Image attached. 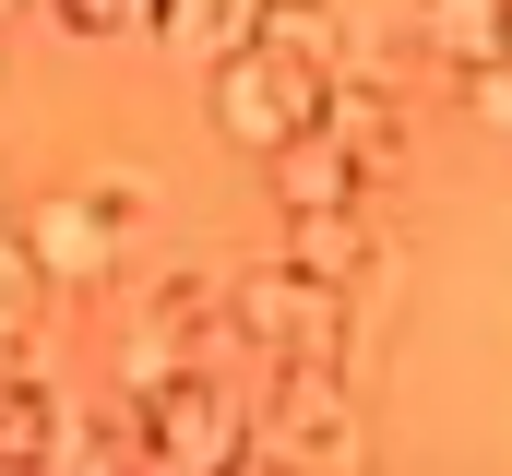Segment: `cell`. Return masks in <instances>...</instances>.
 Returning <instances> with one entry per match:
<instances>
[{
    "label": "cell",
    "instance_id": "obj_1",
    "mask_svg": "<svg viewBox=\"0 0 512 476\" xmlns=\"http://www.w3.org/2000/svg\"><path fill=\"white\" fill-rule=\"evenodd\" d=\"M227 334H239L262 369H346V346H358L346 286H310L298 262H251V274H227Z\"/></svg>",
    "mask_w": 512,
    "mask_h": 476
},
{
    "label": "cell",
    "instance_id": "obj_2",
    "mask_svg": "<svg viewBox=\"0 0 512 476\" xmlns=\"http://www.w3.org/2000/svg\"><path fill=\"white\" fill-rule=\"evenodd\" d=\"M262 405L251 417V453H274L286 476H346L370 453V417H358V381L346 369H262Z\"/></svg>",
    "mask_w": 512,
    "mask_h": 476
},
{
    "label": "cell",
    "instance_id": "obj_3",
    "mask_svg": "<svg viewBox=\"0 0 512 476\" xmlns=\"http://www.w3.org/2000/svg\"><path fill=\"white\" fill-rule=\"evenodd\" d=\"M227 465H251V405L215 369H191L155 405H131V476H227Z\"/></svg>",
    "mask_w": 512,
    "mask_h": 476
},
{
    "label": "cell",
    "instance_id": "obj_4",
    "mask_svg": "<svg viewBox=\"0 0 512 476\" xmlns=\"http://www.w3.org/2000/svg\"><path fill=\"white\" fill-rule=\"evenodd\" d=\"M203 108H215V131L262 167V155H286V143H310V131H322V84H310V72H286V60H262V48H239V60H215V72H203Z\"/></svg>",
    "mask_w": 512,
    "mask_h": 476
},
{
    "label": "cell",
    "instance_id": "obj_5",
    "mask_svg": "<svg viewBox=\"0 0 512 476\" xmlns=\"http://www.w3.org/2000/svg\"><path fill=\"white\" fill-rule=\"evenodd\" d=\"M12 238L36 250L48 286H108V274H120V215H108L96 191H48V203H24Z\"/></svg>",
    "mask_w": 512,
    "mask_h": 476
},
{
    "label": "cell",
    "instance_id": "obj_6",
    "mask_svg": "<svg viewBox=\"0 0 512 476\" xmlns=\"http://www.w3.org/2000/svg\"><path fill=\"white\" fill-rule=\"evenodd\" d=\"M322 143H334L358 179H393L417 131H405V96H393L382 72H346V84H322Z\"/></svg>",
    "mask_w": 512,
    "mask_h": 476
},
{
    "label": "cell",
    "instance_id": "obj_7",
    "mask_svg": "<svg viewBox=\"0 0 512 476\" xmlns=\"http://www.w3.org/2000/svg\"><path fill=\"white\" fill-rule=\"evenodd\" d=\"M251 48L286 60V72H310V84H346V72H358V36H346L334 0H262V12H251Z\"/></svg>",
    "mask_w": 512,
    "mask_h": 476
},
{
    "label": "cell",
    "instance_id": "obj_8",
    "mask_svg": "<svg viewBox=\"0 0 512 476\" xmlns=\"http://www.w3.org/2000/svg\"><path fill=\"white\" fill-rule=\"evenodd\" d=\"M417 36H429V60L441 72H501L512 60V0H417Z\"/></svg>",
    "mask_w": 512,
    "mask_h": 476
},
{
    "label": "cell",
    "instance_id": "obj_9",
    "mask_svg": "<svg viewBox=\"0 0 512 476\" xmlns=\"http://www.w3.org/2000/svg\"><path fill=\"white\" fill-rule=\"evenodd\" d=\"M262 179H274L286 227H298V215H358V191H370V179H358V167H346L322 131H310V143H286V155H262Z\"/></svg>",
    "mask_w": 512,
    "mask_h": 476
},
{
    "label": "cell",
    "instance_id": "obj_10",
    "mask_svg": "<svg viewBox=\"0 0 512 476\" xmlns=\"http://www.w3.org/2000/svg\"><path fill=\"white\" fill-rule=\"evenodd\" d=\"M60 429H72V405L24 369V381L0 393V476H48V465H60Z\"/></svg>",
    "mask_w": 512,
    "mask_h": 476
},
{
    "label": "cell",
    "instance_id": "obj_11",
    "mask_svg": "<svg viewBox=\"0 0 512 476\" xmlns=\"http://www.w3.org/2000/svg\"><path fill=\"white\" fill-rule=\"evenodd\" d=\"M370 250H382V238L358 227V215H298V227H286V250H274V262H298L310 286H358V274H370Z\"/></svg>",
    "mask_w": 512,
    "mask_h": 476
},
{
    "label": "cell",
    "instance_id": "obj_12",
    "mask_svg": "<svg viewBox=\"0 0 512 476\" xmlns=\"http://www.w3.org/2000/svg\"><path fill=\"white\" fill-rule=\"evenodd\" d=\"M251 12L262 0H155V36H179V48H203V60H239V48H251Z\"/></svg>",
    "mask_w": 512,
    "mask_h": 476
},
{
    "label": "cell",
    "instance_id": "obj_13",
    "mask_svg": "<svg viewBox=\"0 0 512 476\" xmlns=\"http://www.w3.org/2000/svg\"><path fill=\"white\" fill-rule=\"evenodd\" d=\"M191 369H203V357L179 346V334H143V322H131V346H120V405H155V393L191 381Z\"/></svg>",
    "mask_w": 512,
    "mask_h": 476
},
{
    "label": "cell",
    "instance_id": "obj_14",
    "mask_svg": "<svg viewBox=\"0 0 512 476\" xmlns=\"http://www.w3.org/2000/svg\"><path fill=\"white\" fill-rule=\"evenodd\" d=\"M48 476H131V405L84 417V429H60V465H48Z\"/></svg>",
    "mask_w": 512,
    "mask_h": 476
},
{
    "label": "cell",
    "instance_id": "obj_15",
    "mask_svg": "<svg viewBox=\"0 0 512 476\" xmlns=\"http://www.w3.org/2000/svg\"><path fill=\"white\" fill-rule=\"evenodd\" d=\"M36 310H48V274H36V250L0 227V346L24 357V334H36Z\"/></svg>",
    "mask_w": 512,
    "mask_h": 476
},
{
    "label": "cell",
    "instance_id": "obj_16",
    "mask_svg": "<svg viewBox=\"0 0 512 476\" xmlns=\"http://www.w3.org/2000/svg\"><path fill=\"white\" fill-rule=\"evenodd\" d=\"M72 36H131V24H155V0H48Z\"/></svg>",
    "mask_w": 512,
    "mask_h": 476
},
{
    "label": "cell",
    "instance_id": "obj_17",
    "mask_svg": "<svg viewBox=\"0 0 512 476\" xmlns=\"http://www.w3.org/2000/svg\"><path fill=\"white\" fill-rule=\"evenodd\" d=\"M477 108H489V119H512V60H501V72H477Z\"/></svg>",
    "mask_w": 512,
    "mask_h": 476
},
{
    "label": "cell",
    "instance_id": "obj_18",
    "mask_svg": "<svg viewBox=\"0 0 512 476\" xmlns=\"http://www.w3.org/2000/svg\"><path fill=\"white\" fill-rule=\"evenodd\" d=\"M227 476H286V465H274V453H251V465H227Z\"/></svg>",
    "mask_w": 512,
    "mask_h": 476
}]
</instances>
